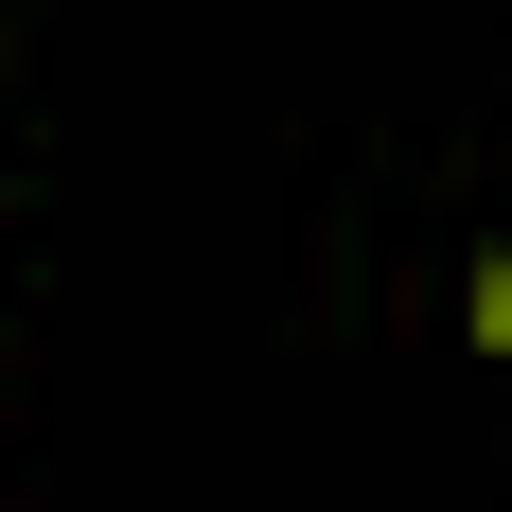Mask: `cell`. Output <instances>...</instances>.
I'll return each instance as SVG.
<instances>
[{
    "instance_id": "1",
    "label": "cell",
    "mask_w": 512,
    "mask_h": 512,
    "mask_svg": "<svg viewBox=\"0 0 512 512\" xmlns=\"http://www.w3.org/2000/svg\"><path fill=\"white\" fill-rule=\"evenodd\" d=\"M460 318H477V354H512V248L477 265V301H460Z\"/></svg>"
}]
</instances>
